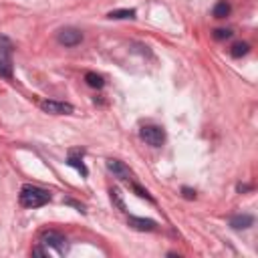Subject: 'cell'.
Returning a JSON list of instances; mask_svg holds the SVG:
<instances>
[{"mask_svg":"<svg viewBox=\"0 0 258 258\" xmlns=\"http://www.w3.org/2000/svg\"><path fill=\"white\" fill-rule=\"evenodd\" d=\"M246 189H250V185H242V183L238 185V191H246Z\"/></svg>","mask_w":258,"mask_h":258,"instance_id":"7402d4cb","label":"cell"},{"mask_svg":"<svg viewBox=\"0 0 258 258\" xmlns=\"http://www.w3.org/2000/svg\"><path fill=\"white\" fill-rule=\"evenodd\" d=\"M133 189H135V194H137L139 198H145V200H149V202H153V198L149 196V191H147V189H143L141 185H137V183H133Z\"/></svg>","mask_w":258,"mask_h":258,"instance_id":"ac0fdd59","label":"cell"},{"mask_svg":"<svg viewBox=\"0 0 258 258\" xmlns=\"http://www.w3.org/2000/svg\"><path fill=\"white\" fill-rule=\"evenodd\" d=\"M181 194H183L185 200H194V198H196V191H194L191 187H181Z\"/></svg>","mask_w":258,"mask_h":258,"instance_id":"d6986e66","label":"cell"},{"mask_svg":"<svg viewBox=\"0 0 258 258\" xmlns=\"http://www.w3.org/2000/svg\"><path fill=\"white\" fill-rule=\"evenodd\" d=\"M111 20H125V18H135V10L133 8H121V10H111L107 14Z\"/></svg>","mask_w":258,"mask_h":258,"instance_id":"8fae6325","label":"cell"},{"mask_svg":"<svg viewBox=\"0 0 258 258\" xmlns=\"http://www.w3.org/2000/svg\"><path fill=\"white\" fill-rule=\"evenodd\" d=\"M85 81H87V85H89V87H93V89H101V87L105 85L103 77H101V75H97V73H91V71L85 75Z\"/></svg>","mask_w":258,"mask_h":258,"instance_id":"4fadbf2b","label":"cell"},{"mask_svg":"<svg viewBox=\"0 0 258 258\" xmlns=\"http://www.w3.org/2000/svg\"><path fill=\"white\" fill-rule=\"evenodd\" d=\"M230 4L226 2V0H220L216 6H214V10H212V14H214V18H226L228 14H230Z\"/></svg>","mask_w":258,"mask_h":258,"instance_id":"7c38bea8","label":"cell"},{"mask_svg":"<svg viewBox=\"0 0 258 258\" xmlns=\"http://www.w3.org/2000/svg\"><path fill=\"white\" fill-rule=\"evenodd\" d=\"M139 135H141V139H143L145 143H149V145H153V147H159V145H163V141H165V131H163L159 125H145V127H141Z\"/></svg>","mask_w":258,"mask_h":258,"instance_id":"7a4b0ae2","label":"cell"},{"mask_svg":"<svg viewBox=\"0 0 258 258\" xmlns=\"http://www.w3.org/2000/svg\"><path fill=\"white\" fill-rule=\"evenodd\" d=\"M109 194H111V202L121 210V212H125V204H123V198H121V191L117 189V187H111L109 189Z\"/></svg>","mask_w":258,"mask_h":258,"instance_id":"9a60e30c","label":"cell"},{"mask_svg":"<svg viewBox=\"0 0 258 258\" xmlns=\"http://www.w3.org/2000/svg\"><path fill=\"white\" fill-rule=\"evenodd\" d=\"M107 169H109L115 177H119V179H129V175H131L129 167H127L123 161H119V159H107Z\"/></svg>","mask_w":258,"mask_h":258,"instance_id":"52a82bcc","label":"cell"},{"mask_svg":"<svg viewBox=\"0 0 258 258\" xmlns=\"http://www.w3.org/2000/svg\"><path fill=\"white\" fill-rule=\"evenodd\" d=\"M67 204H71V206H75V208H79V212H85V206H83V204H77L75 200H67Z\"/></svg>","mask_w":258,"mask_h":258,"instance_id":"ffe728a7","label":"cell"},{"mask_svg":"<svg viewBox=\"0 0 258 258\" xmlns=\"http://www.w3.org/2000/svg\"><path fill=\"white\" fill-rule=\"evenodd\" d=\"M83 151H71L69 153V157H67V165H71V167H75L83 177H87L89 175V169L85 167V163H83Z\"/></svg>","mask_w":258,"mask_h":258,"instance_id":"ba28073f","label":"cell"},{"mask_svg":"<svg viewBox=\"0 0 258 258\" xmlns=\"http://www.w3.org/2000/svg\"><path fill=\"white\" fill-rule=\"evenodd\" d=\"M127 224L133 230H137V232H153L157 228V224L153 220H149V218H137V216H129L127 218Z\"/></svg>","mask_w":258,"mask_h":258,"instance_id":"8992f818","label":"cell"},{"mask_svg":"<svg viewBox=\"0 0 258 258\" xmlns=\"http://www.w3.org/2000/svg\"><path fill=\"white\" fill-rule=\"evenodd\" d=\"M254 224V218L250 216V214H238V216H232L230 218V226L234 228V230H246V228H250Z\"/></svg>","mask_w":258,"mask_h":258,"instance_id":"9c48e42d","label":"cell"},{"mask_svg":"<svg viewBox=\"0 0 258 258\" xmlns=\"http://www.w3.org/2000/svg\"><path fill=\"white\" fill-rule=\"evenodd\" d=\"M32 254H36V256H46V252H44L42 248H38V246H36V248H32Z\"/></svg>","mask_w":258,"mask_h":258,"instance_id":"44dd1931","label":"cell"},{"mask_svg":"<svg viewBox=\"0 0 258 258\" xmlns=\"http://www.w3.org/2000/svg\"><path fill=\"white\" fill-rule=\"evenodd\" d=\"M230 36H232V30H228V28H216L214 30L216 40H224V38H230Z\"/></svg>","mask_w":258,"mask_h":258,"instance_id":"e0dca14e","label":"cell"},{"mask_svg":"<svg viewBox=\"0 0 258 258\" xmlns=\"http://www.w3.org/2000/svg\"><path fill=\"white\" fill-rule=\"evenodd\" d=\"M40 109L46 111V113H52V115H71V113L75 111L71 103H64V101H52V99L42 101V103H40Z\"/></svg>","mask_w":258,"mask_h":258,"instance_id":"5b68a950","label":"cell"},{"mask_svg":"<svg viewBox=\"0 0 258 258\" xmlns=\"http://www.w3.org/2000/svg\"><path fill=\"white\" fill-rule=\"evenodd\" d=\"M40 242L42 244H46V246H50V248H54L58 254H64L67 252V238L60 234V232H54V230H46V232H42L40 234Z\"/></svg>","mask_w":258,"mask_h":258,"instance_id":"3957f363","label":"cell"},{"mask_svg":"<svg viewBox=\"0 0 258 258\" xmlns=\"http://www.w3.org/2000/svg\"><path fill=\"white\" fill-rule=\"evenodd\" d=\"M0 77L12 79V60L8 52H0Z\"/></svg>","mask_w":258,"mask_h":258,"instance_id":"30bf717a","label":"cell"},{"mask_svg":"<svg viewBox=\"0 0 258 258\" xmlns=\"http://www.w3.org/2000/svg\"><path fill=\"white\" fill-rule=\"evenodd\" d=\"M56 40H58L62 46H77V44L83 40V32H81L79 28L64 26V28H60V30H58Z\"/></svg>","mask_w":258,"mask_h":258,"instance_id":"277c9868","label":"cell"},{"mask_svg":"<svg viewBox=\"0 0 258 258\" xmlns=\"http://www.w3.org/2000/svg\"><path fill=\"white\" fill-rule=\"evenodd\" d=\"M18 200H20V204L24 208H40V206H44V204L50 202V194L46 189L38 187V185L26 183V185H22Z\"/></svg>","mask_w":258,"mask_h":258,"instance_id":"6da1fadb","label":"cell"},{"mask_svg":"<svg viewBox=\"0 0 258 258\" xmlns=\"http://www.w3.org/2000/svg\"><path fill=\"white\" fill-rule=\"evenodd\" d=\"M12 48H14V44H12V40L10 38H6L4 34H0V52H12Z\"/></svg>","mask_w":258,"mask_h":258,"instance_id":"2e32d148","label":"cell"},{"mask_svg":"<svg viewBox=\"0 0 258 258\" xmlns=\"http://www.w3.org/2000/svg\"><path fill=\"white\" fill-rule=\"evenodd\" d=\"M248 50H250V46H248L246 42H236V44L232 46V50H230V54H232L234 58H240V56H244V54H248Z\"/></svg>","mask_w":258,"mask_h":258,"instance_id":"5bb4252c","label":"cell"}]
</instances>
